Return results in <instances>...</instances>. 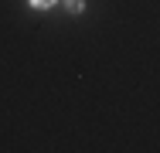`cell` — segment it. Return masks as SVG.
<instances>
[{"label": "cell", "instance_id": "7a4b0ae2", "mask_svg": "<svg viewBox=\"0 0 160 153\" xmlns=\"http://www.w3.org/2000/svg\"><path fill=\"white\" fill-rule=\"evenodd\" d=\"M34 7H51V3H55V0H31Z\"/></svg>", "mask_w": 160, "mask_h": 153}, {"label": "cell", "instance_id": "6da1fadb", "mask_svg": "<svg viewBox=\"0 0 160 153\" xmlns=\"http://www.w3.org/2000/svg\"><path fill=\"white\" fill-rule=\"evenodd\" d=\"M68 3V10H82V0H65Z\"/></svg>", "mask_w": 160, "mask_h": 153}]
</instances>
